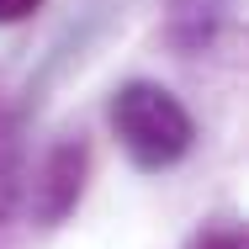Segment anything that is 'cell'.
Returning <instances> with one entry per match:
<instances>
[{"instance_id": "obj_2", "label": "cell", "mask_w": 249, "mask_h": 249, "mask_svg": "<svg viewBox=\"0 0 249 249\" xmlns=\"http://www.w3.org/2000/svg\"><path fill=\"white\" fill-rule=\"evenodd\" d=\"M85 191V143H58L43 164V180H37V212L43 223H58L64 212H74V201Z\"/></svg>"}, {"instance_id": "obj_4", "label": "cell", "mask_w": 249, "mask_h": 249, "mask_svg": "<svg viewBox=\"0 0 249 249\" xmlns=\"http://www.w3.org/2000/svg\"><path fill=\"white\" fill-rule=\"evenodd\" d=\"M191 249H244V239L233 233V228H207L191 239Z\"/></svg>"}, {"instance_id": "obj_3", "label": "cell", "mask_w": 249, "mask_h": 249, "mask_svg": "<svg viewBox=\"0 0 249 249\" xmlns=\"http://www.w3.org/2000/svg\"><path fill=\"white\" fill-rule=\"evenodd\" d=\"M21 133H16V117L0 106V223L21 207Z\"/></svg>"}, {"instance_id": "obj_1", "label": "cell", "mask_w": 249, "mask_h": 249, "mask_svg": "<svg viewBox=\"0 0 249 249\" xmlns=\"http://www.w3.org/2000/svg\"><path fill=\"white\" fill-rule=\"evenodd\" d=\"M111 133L138 170H170L196 143L191 111L175 101V90H164L154 80H127L111 96Z\"/></svg>"}, {"instance_id": "obj_5", "label": "cell", "mask_w": 249, "mask_h": 249, "mask_svg": "<svg viewBox=\"0 0 249 249\" xmlns=\"http://www.w3.org/2000/svg\"><path fill=\"white\" fill-rule=\"evenodd\" d=\"M37 5H43V0H0V27H11V21H27Z\"/></svg>"}]
</instances>
